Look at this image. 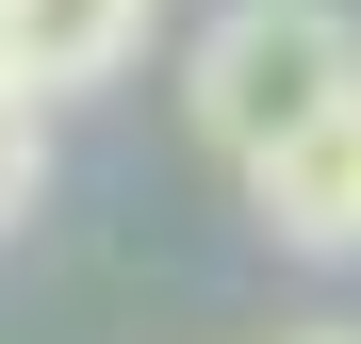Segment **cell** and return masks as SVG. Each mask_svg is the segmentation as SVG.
I'll use <instances>...</instances> for the list:
<instances>
[{
  "label": "cell",
  "mask_w": 361,
  "mask_h": 344,
  "mask_svg": "<svg viewBox=\"0 0 361 344\" xmlns=\"http://www.w3.org/2000/svg\"><path fill=\"white\" fill-rule=\"evenodd\" d=\"M345 82H361V17L345 0H214L197 49H180V115H197V148L230 164V181L279 164Z\"/></svg>",
  "instance_id": "cell-1"
},
{
  "label": "cell",
  "mask_w": 361,
  "mask_h": 344,
  "mask_svg": "<svg viewBox=\"0 0 361 344\" xmlns=\"http://www.w3.org/2000/svg\"><path fill=\"white\" fill-rule=\"evenodd\" d=\"M0 82H17V0H0Z\"/></svg>",
  "instance_id": "cell-6"
},
{
  "label": "cell",
  "mask_w": 361,
  "mask_h": 344,
  "mask_svg": "<svg viewBox=\"0 0 361 344\" xmlns=\"http://www.w3.org/2000/svg\"><path fill=\"white\" fill-rule=\"evenodd\" d=\"M148 49V0H17V98H99L132 82Z\"/></svg>",
  "instance_id": "cell-3"
},
{
  "label": "cell",
  "mask_w": 361,
  "mask_h": 344,
  "mask_svg": "<svg viewBox=\"0 0 361 344\" xmlns=\"http://www.w3.org/2000/svg\"><path fill=\"white\" fill-rule=\"evenodd\" d=\"M49 197V98H17V82H0V229H17Z\"/></svg>",
  "instance_id": "cell-4"
},
{
  "label": "cell",
  "mask_w": 361,
  "mask_h": 344,
  "mask_svg": "<svg viewBox=\"0 0 361 344\" xmlns=\"http://www.w3.org/2000/svg\"><path fill=\"white\" fill-rule=\"evenodd\" d=\"M247 213L279 229L295 262H361V82H345L279 164H247Z\"/></svg>",
  "instance_id": "cell-2"
},
{
  "label": "cell",
  "mask_w": 361,
  "mask_h": 344,
  "mask_svg": "<svg viewBox=\"0 0 361 344\" xmlns=\"http://www.w3.org/2000/svg\"><path fill=\"white\" fill-rule=\"evenodd\" d=\"M279 344H361V312H329V328H279Z\"/></svg>",
  "instance_id": "cell-5"
}]
</instances>
